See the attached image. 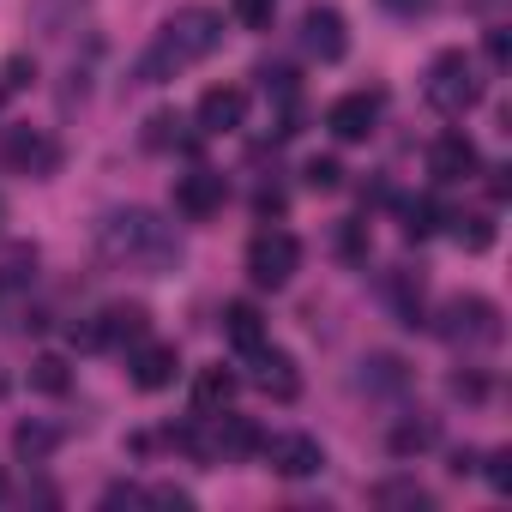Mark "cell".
Wrapping results in <instances>:
<instances>
[{"label": "cell", "mask_w": 512, "mask_h": 512, "mask_svg": "<svg viewBox=\"0 0 512 512\" xmlns=\"http://www.w3.org/2000/svg\"><path fill=\"white\" fill-rule=\"evenodd\" d=\"M217 43H223V19H217L211 7H181V13H169V19L151 31V43L139 49L133 85H169V79H181L187 67H199L205 55H217Z\"/></svg>", "instance_id": "obj_1"}, {"label": "cell", "mask_w": 512, "mask_h": 512, "mask_svg": "<svg viewBox=\"0 0 512 512\" xmlns=\"http://www.w3.org/2000/svg\"><path fill=\"white\" fill-rule=\"evenodd\" d=\"M97 247L109 266H127V272H145V278H163L181 266V235L175 223H163L157 211L145 205H121L97 223Z\"/></svg>", "instance_id": "obj_2"}, {"label": "cell", "mask_w": 512, "mask_h": 512, "mask_svg": "<svg viewBox=\"0 0 512 512\" xmlns=\"http://www.w3.org/2000/svg\"><path fill=\"white\" fill-rule=\"evenodd\" d=\"M422 91H428V103H434L446 121H464V115L482 103V73H476V61H470L464 49H446V55H434Z\"/></svg>", "instance_id": "obj_3"}, {"label": "cell", "mask_w": 512, "mask_h": 512, "mask_svg": "<svg viewBox=\"0 0 512 512\" xmlns=\"http://www.w3.org/2000/svg\"><path fill=\"white\" fill-rule=\"evenodd\" d=\"M440 338L458 350H488V344H500V308L488 296H452L440 308Z\"/></svg>", "instance_id": "obj_4"}, {"label": "cell", "mask_w": 512, "mask_h": 512, "mask_svg": "<svg viewBox=\"0 0 512 512\" xmlns=\"http://www.w3.org/2000/svg\"><path fill=\"white\" fill-rule=\"evenodd\" d=\"M302 272V241L290 229H260L247 241V278L260 290H284Z\"/></svg>", "instance_id": "obj_5"}, {"label": "cell", "mask_w": 512, "mask_h": 512, "mask_svg": "<svg viewBox=\"0 0 512 512\" xmlns=\"http://www.w3.org/2000/svg\"><path fill=\"white\" fill-rule=\"evenodd\" d=\"M0 163H7L13 175H55L61 169V145H55V133H43V127H7V139H0Z\"/></svg>", "instance_id": "obj_6"}, {"label": "cell", "mask_w": 512, "mask_h": 512, "mask_svg": "<svg viewBox=\"0 0 512 512\" xmlns=\"http://www.w3.org/2000/svg\"><path fill=\"white\" fill-rule=\"evenodd\" d=\"M145 332H151V314H145L139 302H115V308H103L79 338H85L91 350H133Z\"/></svg>", "instance_id": "obj_7"}, {"label": "cell", "mask_w": 512, "mask_h": 512, "mask_svg": "<svg viewBox=\"0 0 512 512\" xmlns=\"http://www.w3.org/2000/svg\"><path fill=\"white\" fill-rule=\"evenodd\" d=\"M241 356H247V368H253L247 380H253V386H260V392H272L278 404H290V398L302 392V374H296V356H290V350H278L272 338H266V344H253V350H241Z\"/></svg>", "instance_id": "obj_8"}, {"label": "cell", "mask_w": 512, "mask_h": 512, "mask_svg": "<svg viewBox=\"0 0 512 512\" xmlns=\"http://www.w3.org/2000/svg\"><path fill=\"white\" fill-rule=\"evenodd\" d=\"M223 199H229V181H223L217 169H187V175H175V211H181L187 223H211V217L223 211Z\"/></svg>", "instance_id": "obj_9"}, {"label": "cell", "mask_w": 512, "mask_h": 512, "mask_svg": "<svg viewBox=\"0 0 512 512\" xmlns=\"http://www.w3.org/2000/svg\"><path fill=\"white\" fill-rule=\"evenodd\" d=\"M302 49H308L320 67H338V61L350 55V25H344V13H338V7H308V19H302Z\"/></svg>", "instance_id": "obj_10"}, {"label": "cell", "mask_w": 512, "mask_h": 512, "mask_svg": "<svg viewBox=\"0 0 512 512\" xmlns=\"http://www.w3.org/2000/svg\"><path fill=\"white\" fill-rule=\"evenodd\" d=\"M326 127H332V139H344V145L374 139V127H380V91H350V97H338V103L326 109Z\"/></svg>", "instance_id": "obj_11"}, {"label": "cell", "mask_w": 512, "mask_h": 512, "mask_svg": "<svg viewBox=\"0 0 512 512\" xmlns=\"http://www.w3.org/2000/svg\"><path fill=\"white\" fill-rule=\"evenodd\" d=\"M260 452H266V464H272L278 476H290V482L320 476V464H326V452H320L314 434H272V440H260Z\"/></svg>", "instance_id": "obj_12"}, {"label": "cell", "mask_w": 512, "mask_h": 512, "mask_svg": "<svg viewBox=\"0 0 512 512\" xmlns=\"http://www.w3.org/2000/svg\"><path fill=\"white\" fill-rule=\"evenodd\" d=\"M127 374H133L139 392H163V386H175L181 356H175V344H151V338H139V344L127 350Z\"/></svg>", "instance_id": "obj_13"}, {"label": "cell", "mask_w": 512, "mask_h": 512, "mask_svg": "<svg viewBox=\"0 0 512 512\" xmlns=\"http://www.w3.org/2000/svg\"><path fill=\"white\" fill-rule=\"evenodd\" d=\"M428 169H434V181H470V175L482 169V151H476V139H464V133L452 127V133H440V139L428 145Z\"/></svg>", "instance_id": "obj_14"}, {"label": "cell", "mask_w": 512, "mask_h": 512, "mask_svg": "<svg viewBox=\"0 0 512 512\" xmlns=\"http://www.w3.org/2000/svg\"><path fill=\"white\" fill-rule=\"evenodd\" d=\"M193 121H199V133H235V127L247 121V91H241V85H211V91L199 97Z\"/></svg>", "instance_id": "obj_15"}, {"label": "cell", "mask_w": 512, "mask_h": 512, "mask_svg": "<svg viewBox=\"0 0 512 512\" xmlns=\"http://www.w3.org/2000/svg\"><path fill=\"white\" fill-rule=\"evenodd\" d=\"M85 7L91 0H31V25H37V37H67L85 19Z\"/></svg>", "instance_id": "obj_16"}, {"label": "cell", "mask_w": 512, "mask_h": 512, "mask_svg": "<svg viewBox=\"0 0 512 512\" xmlns=\"http://www.w3.org/2000/svg\"><path fill=\"white\" fill-rule=\"evenodd\" d=\"M223 338H229L235 350L266 344V314L253 308V302H229V308H223Z\"/></svg>", "instance_id": "obj_17"}, {"label": "cell", "mask_w": 512, "mask_h": 512, "mask_svg": "<svg viewBox=\"0 0 512 512\" xmlns=\"http://www.w3.org/2000/svg\"><path fill=\"white\" fill-rule=\"evenodd\" d=\"M229 398H235V374L229 368H205L193 380V416H217V410H229Z\"/></svg>", "instance_id": "obj_18"}, {"label": "cell", "mask_w": 512, "mask_h": 512, "mask_svg": "<svg viewBox=\"0 0 512 512\" xmlns=\"http://www.w3.org/2000/svg\"><path fill=\"white\" fill-rule=\"evenodd\" d=\"M55 446H61V428H55V422H19V428H13V452H19V464H43Z\"/></svg>", "instance_id": "obj_19"}, {"label": "cell", "mask_w": 512, "mask_h": 512, "mask_svg": "<svg viewBox=\"0 0 512 512\" xmlns=\"http://www.w3.org/2000/svg\"><path fill=\"white\" fill-rule=\"evenodd\" d=\"M446 223H452V241H458V247H470V253L494 247V217H488V211H470V217H446Z\"/></svg>", "instance_id": "obj_20"}, {"label": "cell", "mask_w": 512, "mask_h": 512, "mask_svg": "<svg viewBox=\"0 0 512 512\" xmlns=\"http://www.w3.org/2000/svg\"><path fill=\"white\" fill-rule=\"evenodd\" d=\"M434 440H440L434 416H422V422L410 416V422H398V428H392V452H398V458H410V452H428Z\"/></svg>", "instance_id": "obj_21"}, {"label": "cell", "mask_w": 512, "mask_h": 512, "mask_svg": "<svg viewBox=\"0 0 512 512\" xmlns=\"http://www.w3.org/2000/svg\"><path fill=\"white\" fill-rule=\"evenodd\" d=\"M229 19H235L241 31H272L278 0H229Z\"/></svg>", "instance_id": "obj_22"}, {"label": "cell", "mask_w": 512, "mask_h": 512, "mask_svg": "<svg viewBox=\"0 0 512 512\" xmlns=\"http://www.w3.org/2000/svg\"><path fill=\"white\" fill-rule=\"evenodd\" d=\"M31 386L49 392V398H61V392H67V362H61V356H37V362H31Z\"/></svg>", "instance_id": "obj_23"}, {"label": "cell", "mask_w": 512, "mask_h": 512, "mask_svg": "<svg viewBox=\"0 0 512 512\" xmlns=\"http://www.w3.org/2000/svg\"><path fill=\"white\" fill-rule=\"evenodd\" d=\"M302 181H308L314 193H332V187H344V163H338V157H314V163L302 169Z\"/></svg>", "instance_id": "obj_24"}, {"label": "cell", "mask_w": 512, "mask_h": 512, "mask_svg": "<svg viewBox=\"0 0 512 512\" xmlns=\"http://www.w3.org/2000/svg\"><path fill=\"white\" fill-rule=\"evenodd\" d=\"M440 217H446V211H440L434 199H410V205H404V229H410V235H434Z\"/></svg>", "instance_id": "obj_25"}, {"label": "cell", "mask_w": 512, "mask_h": 512, "mask_svg": "<svg viewBox=\"0 0 512 512\" xmlns=\"http://www.w3.org/2000/svg\"><path fill=\"white\" fill-rule=\"evenodd\" d=\"M31 79H37V67H31V61H25V55H13V61H7V67H0V91H25V85H31Z\"/></svg>", "instance_id": "obj_26"}, {"label": "cell", "mask_w": 512, "mask_h": 512, "mask_svg": "<svg viewBox=\"0 0 512 512\" xmlns=\"http://www.w3.org/2000/svg\"><path fill=\"white\" fill-rule=\"evenodd\" d=\"M374 500H410V506H428V494H422L416 482H380Z\"/></svg>", "instance_id": "obj_27"}, {"label": "cell", "mask_w": 512, "mask_h": 512, "mask_svg": "<svg viewBox=\"0 0 512 512\" xmlns=\"http://www.w3.org/2000/svg\"><path fill=\"white\" fill-rule=\"evenodd\" d=\"M380 7L392 19H422V13H434V0H380Z\"/></svg>", "instance_id": "obj_28"}, {"label": "cell", "mask_w": 512, "mask_h": 512, "mask_svg": "<svg viewBox=\"0 0 512 512\" xmlns=\"http://www.w3.org/2000/svg\"><path fill=\"white\" fill-rule=\"evenodd\" d=\"M506 464H512L506 452H488V482H494L500 494H506V482H512V470H506Z\"/></svg>", "instance_id": "obj_29"}, {"label": "cell", "mask_w": 512, "mask_h": 512, "mask_svg": "<svg viewBox=\"0 0 512 512\" xmlns=\"http://www.w3.org/2000/svg\"><path fill=\"white\" fill-rule=\"evenodd\" d=\"M506 55H512V43H506V31L494 25V31H488V61H494V67H506Z\"/></svg>", "instance_id": "obj_30"}, {"label": "cell", "mask_w": 512, "mask_h": 512, "mask_svg": "<svg viewBox=\"0 0 512 512\" xmlns=\"http://www.w3.org/2000/svg\"><path fill=\"white\" fill-rule=\"evenodd\" d=\"M0 229H7V199H0Z\"/></svg>", "instance_id": "obj_31"}, {"label": "cell", "mask_w": 512, "mask_h": 512, "mask_svg": "<svg viewBox=\"0 0 512 512\" xmlns=\"http://www.w3.org/2000/svg\"><path fill=\"white\" fill-rule=\"evenodd\" d=\"M0 500H7V476H0Z\"/></svg>", "instance_id": "obj_32"}, {"label": "cell", "mask_w": 512, "mask_h": 512, "mask_svg": "<svg viewBox=\"0 0 512 512\" xmlns=\"http://www.w3.org/2000/svg\"><path fill=\"white\" fill-rule=\"evenodd\" d=\"M0 103H7V91H0Z\"/></svg>", "instance_id": "obj_33"}]
</instances>
